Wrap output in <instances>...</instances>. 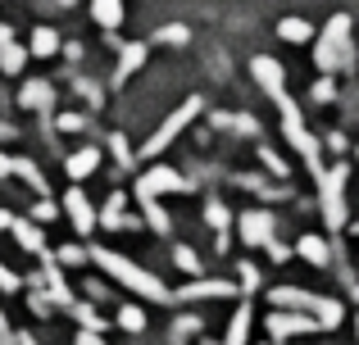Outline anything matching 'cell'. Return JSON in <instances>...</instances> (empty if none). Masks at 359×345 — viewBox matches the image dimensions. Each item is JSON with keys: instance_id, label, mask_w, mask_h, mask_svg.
I'll use <instances>...</instances> for the list:
<instances>
[{"instance_id": "cell-12", "label": "cell", "mask_w": 359, "mask_h": 345, "mask_svg": "<svg viewBox=\"0 0 359 345\" xmlns=\"http://www.w3.org/2000/svg\"><path fill=\"white\" fill-rule=\"evenodd\" d=\"M23 64H27V45H18L14 36H9V27L0 23V73H23Z\"/></svg>"}, {"instance_id": "cell-41", "label": "cell", "mask_w": 359, "mask_h": 345, "mask_svg": "<svg viewBox=\"0 0 359 345\" xmlns=\"http://www.w3.org/2000/svg\"><path fill=\"white\" fill-rule=\"evenodd\" d=\"M87 295H91V300H105L109 286H105V282H87Z\"/></svg>"}, {"instance_id": "cell-3", "label": "cell", "mask_w": 359, "mask_h": 345, "mask_svg": "<svg viewBox=\"0 0 359 345\" xmlns=\"http://www.w3.org/2000/svg\"><path fill=\"white\" fill-rule=\"evenodd\" d=\"M314 64H318L323 73H337V69H351V64H355V45H351V14H332V18H327V27L318 32Z\"/></svg>"}, {"instance_id": "cell-17", "label": "cell", "mask_w": 359, "mask_h": 345, "mask_svg": "<svg viewBox=\"0 0 359 345\" xmlns=\"http://www.w3.org/2000/svg\"><path fill=\"white\" fill-rule=\"evenodd\" d=\"M9 232H14V241L27 250V255H46V241H41V227H36V223L14 218V223H9Z\"/></svg>"}, {"instance_id": "cell-45", "label": "cell", "mask_w": 359, "mask_h": 345, "mask_svg": "<svg viewBox=\"0 0 359 345\" xmlns=\"http://www.w3.org/2000/svg\"><path fill=\"white\" fill-rule=\"evenodd\" d=\"M14 345H36L32 337H27V332H23V337H14Z\"/></svg>"}, {"instance_id": "cell-23", "label": "cell", "mask_w": 359, "mask_h": 345, "mask_svg": "<svg viewBox=\"0 0 359 345\" xmlns=\"http://www.w3.org/2000/svg\"><path fill=\"white\" fill-rule=\"evenodd\" d=\"M205 218L214 223V232H219V250H223V246H228V223H232L228 204H223V200H210V204H205Z\"/></svg>"}, {"instance_id": "cell-6", "label": "cell", "mask_w": 359, "mask_h": 345, "mask_svg": "<svg viewBox=\"0 0 359 345\" xmlns=\"http://www.w3.org/2000/svg\"><path fill=\"white\" fill-rule=\"evenodd\" d=\"M196 114H201V100H196V96H191V100H182V105H177V109H173V114H168V118H164V123H159V132H155V136H150V141H146V146H141V155H146V160H150V155H159V150H164V146H168V141H173V136H177V132H182V127H187V123H191V118H196Z\"/></svg>"}, {"instance_id": "cell-21", "label": "cell", "mask_w": 359, "mask_h": 345, "mask_svg": "<svg viewBox=\"0 0 359 345\" xmlns=\"http://www.w3.org/2000/svg\"><path fill=\"white\" fill-rule=\"evenodd\" d=\"M91 18H96L105 32H114L123 23V0H91Z\"/></svg>"}, {"instance_id": "cell-44", "label": "cell", "mask_w": 359, "mask_h": 345, "mask_svg": "<svg viewBox=\"0 0 359 345\" xmlns=\"http://www.w3.org/2000/svg\"><path fill=\"white\" fill-rule=\"evenodd\" d=\"M9 223H14V213H5V209H0V227H9Z\"/></svg>"}, {"instance_id": "cell-1", "label": "cell", "mask_w": 359, "mask_h": 345, "mask_svg": "<svg viewBox=\"0 0 359 345\" xmlns=\"http://www.w3.org/2000/svg\"><path fill=\"white\" fill-rule=\"evenodd\" d=\"M87 259L100 268V273H109L118 286H128V291H137L141 300H155V304H168L173 300V291H168L164 282H159L155 273H146L141 264H132L128 255H118V250H105V246H91Z\"/></svg>"}, {"instance_id": "cell-26", "label": "cell", "mask_w": 359, "mask_h": 345, "mask_svg": "<svg viewBox=\"0 0 359 345\" xmlns=\"http://www.w3.org/2000/svg\"><path fill=\"white\" fill-rule=\"evenodd\" d=\"M118 328L123 332H146V309H141V304H123L118 309Z\"/></svg>"}, {"instance_id": "cell-18", "label": "cell", "mask_w": 359, "mask_h": 345, "mask_svg": "<svg viewBox=\"0 0 359 345\" xmlns=\"http://www.w3.org/2000/svg\"><path fill=\"white\" fill-rule=\"evenodd\" d=\"M278 36H282V41H291V45H305V41H314V23H309V18L287 14L278 23Z\"/></svg>"}, {"instance_id": "cell-33", "label": "cell", "mask_w": 359, "mask_h": 345, "mask_svg": "<svg viewBox=\"0 0 359 345\" xmlns=\"http://www.w3.org/2000/svg\"><path fill=\"white\" fill-rule=\"evenodd\" d=\"M159 41H164V45H187V27H182V23L159 27Z\"/></svg>"}, {"instance_id": "cell-47", "label": "cell", "mask_w": 359, "mask_h": 345, "mask_svg": "<svg viewBox=\"0 0 359 345\" xmlns=\"http://www.w3.org/2000/svg\"><path fill=\"white\" fill-rule=\"evenodd\" d=\"M355 300H359V286H355Z\"/></svg>"}, {"instance_id": "cell-13", "label": "cell", "mask_w": 359, "mask_h": 345, "mask_svg": "<svg viewBox=\"0 0 359 345\" xmlns=\"http://www.w3.org/2000/svg\"><path fill=\"white\" fill-rule=\"evenodd\" d=\"M18 105H23V109H36V114H46V109L55 105V91H50V82H41V78L23 82V91H18Z\"/></svg>"}, {"instance_id": "cell-38", "label": "cell", "mask_w": 359, "mask_h": 345, "mask_svg": "<svg viewBox=\"0 0 359 345\" xmlns=\"http://www.w3.org/2000/svg\"><path fill=\"white\" fill-rule=\"evenodd\" d=\"M114 155H118V164H123V169H132V164H137V160H132V150H128V141H123V136H114Z\"/></svg>"}, {"instance_id": "cell-48", "label": "cell", "mask_w": 359, "mask_h": 345, "mask_svg": "<svg viewBox=\"0 0 359 345\" xmlns=\"http://www.w3.org/2000/svg\"><path fill=\"white\" fill-rule=\"evenodd\" d=\"M205 345H214V341H205Z\"/></svg>"}, {"instance_id": "cell-42", "label": "cell", "mask_w": 359, "mask_h": 345, "mask_svg": "<svg viewBox=\"0 0 359 345\" xmlns=\"http://www.w3.org/2000/svg\"><path fill=\"white\" fill-rule=\"evenodd\" d=\"M78 345H105V341H100V332H78Z\"/></svg>"}, {"instance_id": "cell-15", "label": "cell", "mask_w": 359, "mask_h": 345, "mask_svg": "<svg viewBox=\"0 0 359 345\" xmlns=\"http://www.w3.org/2000/svg\"><path fill=\"white\" fill-rule=\"evenodd\" d=\"M146 41H128V45H123V50H118V69H114V82H128L132 78V73H137L141 69V64H146Z\"/></svg>"}, {"instance_id": "cell-24", "label": "cell", "mask_w": 359, "mask_h": 345, "mask_svg": "<svg viewBox=\"0 0 359 345\" xmlns=\"http://www.w3.org/2000/svg\"><path fill=\"white\" fill-rule=\"evenodd\" d=\"M69 309H73V318L82 323V332H105V318H100V309H96V304H87V300H73Z\"/></svg>"}, {"instance_id": "cell-14", "label": "cell", "mask_w": 359, "mask_h": 345, "mask_svg": "<svg viewBox=\"0 0 359 345\" xmlns=\"http://www.w3.org/2000/svg\"><path fill=\"white\" fill-rule=\"evenodd\" d=\"M237 291V286L232 282H191V286H182V291L173 295V300H228V295Z\"/></svg>"}, {"instance_id": "cell-28", "label": "cell", "mask_w": 359, "mask_h": 345, "mask_svg": "<svg viewBox=\"0 0 359 345\" xmlns=\"http://www.w3.org/2000/svg\"><path fill=\"white\" fill-rule=\"evenodd\" d=\"M309 100H314V105H332V100H337V82H332V73H323V78L309 87Z\"/></svg>"}, {"instance_id": "cell-32", "label": "cell", "mask_w": 359, "mask_h": 345, "mask_svg": "<svg viewBox=\"0 0 359 345\" xmlns=\"http://www.w3.org/2000/svg\"><path fill=\"white\" fill-rule=\"evenodd\" d=\"M55 259L69 264V268H78V264H87V250H82V246H60V250H55Z\"/></svg>"}, {"instance_id": "cell-10", "label": "cell", "mask_w": 359, "mask_h": 345, "mask_svg": "<svg viewBox=\"0 0 359 345\" xmlns=\"http://www.w3.org/2000/svg\"><path fill=\"white\" fill-rule=\"evenodd\" d=\"M318 318H309V314H296V309H278L269 318V337L273 341H291V337H305V332H314Z\"/></svg>"}, {"instance_id": "cell-39", "label": "cell", "mask_w": 359, "mask_h": 345, "mask_svg": "<svg viewBox=\"0 0 359 345\" xmlns=\"http://www.w3.org/2000/svg\"><path fill=\"white\" fill-rule=\"evenodd\" d=\"M0 291H18V277H14V273H9V268H5V264H0Z\"/></svg>"}, {"instance_id": "cell-35", "label": "cell", "mask_w": 359, "mask_h": 345, "mask_svg": "<svg viewBox=\"0 0 359 345\" xmlns=\"http://www.w3.org/2000/svg\"><path fill=\"white\" fill-rule=\"evenodd\" d=\"M259 160H264V169H269L273 177H287V164H282V160H278V155H273V150H269V146H264V150H259Z\"/></svg>"}, {"instance_id": "cell-22", "label": "cell", "mask_w": 359, "mask_h": 345, "mask_svg": "<svg viewBox=\"0 0 359 345\" xmlns=\"http://www.w3.org/2000/svg\"><path fill=\"white\" fill-rule=\"evenodd\" d=\"M141 213H146V223H150L155 237H168V232H173V218H168V209L159 200H141Z\"/></svg>"}, {"instance_id": "cell-5", "label": "cell", "mask_w": 359, "mask_h": 345, "mask_svg": "<svg viewBox=\"0 0 359 345\" xmlns=\"http://www.w3.org/2000/svg\"><path fill=\"white\" fill-rule=\"evenodd\" d=\"M346 182H351V169L337 164V169H323L318 186H323V223L327 227H341L346 223Z\"/></svg>"}, {"instance_id": "cell-40", "label": "cell", "mask_w": 359, "mask_h": 345, "mask_svg": "<svg viewBox=\"0 0 359 345\" xmlns=\"http://www.w3.org/2000/svg\"><path fill=\"white\" fill-rule=\"evenodd\" d=\"M32 218H36V223H46V218H55V204H50V200H41V204H36V209H32Z\"/></svg>"}, {"instance_id": "cell-37", "label": "cell", "mask_w": 359, "mask_h": 345, "mask_svg": "<svg viewBox=\"0 0 359 345\" xmlns=\"http://www.w3.org/2000/svg\"><path fill=\"white\" fill-rule=\"evenodd\" d=\"M60 127H64V132H82L87 118H82V114H60Z\"/></svg>"}, {"instance_id": "cell-30", "label": "cell", "mask_w": 359, "mask_h": 345, "mask_svg": "<svg viewBox=\"0 0 359 345\" xmlns=\"http://www.w3.org/2000/svg\"><path fill=\"white\" fill-rule=\"evenodd\" d=\"M123 204H128V195H109L105 213H100V223H109V227H123Z\"/></svg>"}, {"instance_id": "cell-31", "label": "cell", "mask_w": 359, "mask_h": 345, "mask_svg": "<svg viewBox=\"0 0 359 345\" xmlns=\"http://www.w3.org/2000/svg\"><path fill=\"white\" fill-rule=\"evenodd\" d=\"M173 264L182 268V273H191V277L201 273V259H196V255H191V250H187V246H173Z\"/></svg>"}, {"instance_id": "cell-2", "label": "cell", "mask_w": 359, "mask_h": 345, "mask_svg": "<svg viewBox=\"0 0 359 345\" xmlns=\"http://www.w3.org/2000/svg\"><path fill=\"white\" fill-rule=\"evenodd\" d=\"M269 300L278 304V309H296V314L318 318V328H341V318H346L341 300H332V295H314V291H300V286H273Z\"/></svg>"}, {"instance_id": "cell-9", "label": "cell", "mask_w": 359, "mask_h": 345, "mask_svg": "<svg viewBox=\"0 0 359 345\" xmlns=\"http://www.w3.org/2000/svg\"><path fill=\"white\" fill-rule=\"evenodd\" d=\"M182 177H177L173 169H150V173H141V182H137V200H159V195H173V191H182Z\"/></svg>"}, {"instance_id": "cell-7", "label": "cell", "mask_w": 359, "mask_h": 345, "mask_svg": "<svg viewBox=\"0 0 359 345\" xmlns=\"http://www.w3.org/2000/svg\"><path fill=\"white\" fill-rule=\"evenodd\" d=\"M250 78L259 82V91L269 100H282V96H287V69H282L273 55H255V59H250Z\"/></svg>"}, {"instance_id": "cell-27", "label": "cell", "mask_w": 359, "mask_h": 345, "mask_svg": "<svg viewBox=\"0 0 359 345\" xmlns=\"http://www.w3.org/2000/svg\"><path fill=\"white\" fill-rule=\"evenodd\" d=\"M14 173L23 177V182L32 186V191H41V195H46V177H41V169H36L32 160H14Z\"/></svg>"}, {"instance_id": "cell-49", "label": "cell", "mask_w": 359, "mask_h": 345, "mask_svg": "<svg viewBox=\"0 0 359 345\" xmlns=\"http://www.w3.org/2000/svg\"><path fill=\"white\" fill-rule=\"evenodd\" d=\"M355 332H359V323H355Z\"/></svg>"}, {"instance_id": "cell-46", "label": "cell", "mask_w": 359, "mask_h": 345, "mask_svg": "<svg viewBox=\"0 0 359 345\" xmlns=\"http://www.w3.org/2000/svg\"><path fill=\"white\" fill-rule=\"evenodd\" d=\"M60 5H73V0H60Z\"/></svg>"}, {"instance_id": "cell-8", "label": "cell", "mask_w": 359, "mask_h": 345, "mask_svg": "<svg viewBox=\"0 0 359 345\" xmlns=\"http://www.w3.org/2000/svg\"><path fill=\"white\" fill-rule=\"evenodd\" d=\"M64 213L73 218V232H78V237H91V232H96V223H100L96 204L87 200V191H82V186H73V191L64 195Z\"/></svg>"}, {"instance_id": "cell-25", "label": "cell", "mask_w": 359, "mask_h": 345, "mask_svg": "<svg viewBox=\"0 0 359 345\" xmlns=\"http://www.w3.org/2000/svg\"><path fill=\"white\" fill-rule=\"evenodd\" d=\"M245 337H250V304H241V309L232 314V323H228V341H223V345H245Z\"/></svg>"}, {"instance_id": "cell-16", "label": "cell", "mask_w": 359, "mask_h": 345, "mask_svg": "<svg viewBox=\"0 0 359 345\" xmlns=\"http://www.w3.org/2000/svg\"><path fill=\"white\" fill-rule=\"evenodd\" d=\"M96 169H100V150H96V146H87V150H78V155H69V160H64V173H69L73 182L91 177Z\"/></svg>"}, {"instance_id": "cell-20", "label": "cell", "mask_w": 359, "mask_h": 345, "mask_svg": "<svg viewBox=\"0 0 359 345\" xmlns=\"http://www.w3.org/2000/svg\"><path fill=\"white\" fill-rule=\"evenodd\" d=\"M300 259H305V264H314V268H323L327 259H332V250H327V241L323 237H314V232H309V237H300Z\"/></svg>"}, {"instance_id": "cell-19", "label": "cell", "mask_w": 359, "mask_h": 345, "mask_svg": "<svg viewBox=\"0 0 359 345\" xmlns=\"http://www.w3.org/2000/svg\"><path fill=\"white\" fill-rule=\"evenodd\" d=\"M55 50H60V32H55V27H36L32 41H27V55H32V59H50Z\"/></svg>"}, {"instance_id": "cell-29", "label": "cell", "mask_w": 359, "mask_h": 345, "mask_svg": "<svg viewBox=\"0 0 359 345\" xmlns=\"http://www.w3.org/2000/svg\"><path fill=\"white\" fill-rule=\"evenodd\" d=\"M46 286H50V300L55 304H73V291L64 286V277L55 273V268H46Z\"/></svg>"}, {"instance_id": "cell-34", "label": "cell", "mask_w": 359, "mask_h": 345, "mask_svg": "<svg viewBox=\"0 0 359 345\" xmlns=\"http://www.w3.org/2000/svg\"><path fill=\"white\" fill-rule=\"evenodd\" d=\"M264 250H269V259H273V264H287V259H291V250L282 246L278 237H269V241H264Z\"/></svg>"}, {"instance_id": "cell-11", "label": "cell", "mask_w": 359, "mask_h": 345, "mask_svg": "<svg viewBox=\"0 0 359 345\" xmlns=\"http://www.w3.org/2000/svg\"><path fill=\"white\" fill-rule=\"evenodd\" d=\"M237 227H241V241H245V246H264V241L273 237V227H278V223H273L269 209H245L241 218H237Z\"/></svg>"}, {"instance_id": "cell-4", "label": "cell", "mask_w": 359, "mask_h": 345, "mask_svg": "<svg viewBox=\"0 0 359 345\" xmlns=\"http://www.w3.org/2000/svg\"><path fill=\"white\" fill-rule=\"evenodd\" d=\"M273 105L282 109V127H287V141L296 146L300 155H305V164H309V173L314 177H323V164H318V141L305 132V118H300V109L291 105V96H282V100H273Z\"/></svg>"}, {"instance_id": "cell-36", "label": "cell", "mask_w": 359, "mask_h": 345, "mask_svg": "<svg viewBox=\"0 0 359 345\" xmlns=\"http://www.w3.org/2000/svg\"><path fill=\"white\" fill-rule=\"evenodd\" d=\"M237 273H241V286H245V295H250L255 286H259V268H255V264H241Z\"/></svg>"}, {"instance_id": "cell-43", "label": "cell", "mask_w": 359, "mask_h": 345, "mask_svg": "<svg viewBox=\"0 0 359 345\" xmlns=\"http://www.w3.org/2000/svg\"><path fill=\"white\" fill-rule=\"evenodd\" d=\"M14 173V160H9V155H0V177H9Z\"/></svg>"}]
</instances>
